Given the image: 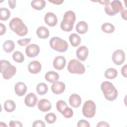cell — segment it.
I'll return each mask as SVG.
<instances>
[{"label": "cell", "mask_w": 127, "mask_h": 127, "mask_svg": "<svg viewBox=\"0 0 127 127\" xmlns=\"http://www.w3.org/2000/svg\"><path fill=\"white\" fill-rule=\"evenodd\" d=\"M3 49L6 53L11 52L15 48L14 43L11 40H6L3 44Z\"/></svg>", "instance_id": "25"}, {"label": "cell", "mask_w": 127, "mask_h": 127, "mask_svg": "<svg viewBox=\"0 0 127 127\" xmlns=\"http://www.w3.org/2000/svg\"><path fill=\"white\" fill-rule=\"evenodd\" d=\"M42 68L41 63L37 61H33L31 62L28 66V71L32 74H37L40 72Z\"/></svg>", "instance_id": "16"}, {"label": "cell", "mask_w": 127, "mask_h": 127, "mask_svg": "<svg viewBox=\"0 0 127 127\" xmlns=\"http://www.w3.org/2000/svg\"><path fill=\"white\" fill-rule=\"evenodd\" d=\"M121 15H122V18L125 20H127V10L124 9V8H123V9L122 10V11H121Z\"/></svg>", "instance_id": "43"}, {"label": "cell", "mask_w": 127, "mask_h": 127, "mask_svg": "<svg viewBox=\"0 0 127 127\" xmlns=\"http://www.w3.org/2000/svg\"><path fill=\"white\" fill-rule=\"evenodd\" d=\"M45 23L50 27L56 26L58 23V18L56 14L53 12L47 13L44 17Z\"/></svg>", "instance_id": "11"}, {"label": "cell", "mask_w": 127, "mask_h": 127, "mask_svg": "<svg viewBox=\"0 0 127 127\" xmlns=\"http://www.w3.org/2000/svg\"><path fill=\"white\" fill-rule=\"evenodd\" d=\"M66 64V60L63 56L56 57L53 61V66L57 70H62Z\"/></svg>", "instance_id": "15"}, {"label": "cell", "mask_w": 127, "mask_h": 127, "mask_svg": "<svg viewBox=\"0 0 127 127\" xmlns=\"http://www.w3.org/2000/svg\"><path fill=\"white\" fill-rule=\"evenodd\" d=\"M10 16L9 10L6 8L1 7L0 9V19L2 21L7 20Z\"/></svg>", "instance_id": "30"}, {"label": "cell", "mask_w": 127, "mask_h": 127, "mask_svg": "<svg viewBox=\"0 0 127 127\" xmlns=\"http://www.w3.org/2000/svg\"><path fill=\"white\" fill-rule=\"evenodd\" d=\"M115 26L110 23H104L101 26V30L106 33H112L115 31Z\"/></svg>", "instance_id": "29"}, {"label": "cell", "mask_w": 127, "mask_h": 127, "mask_svg": "<svg viewBox=\"0 0 127 127\" xmlns=\"http://www.w3.org/2000/svg\"><path fill=\"white\" fill-rule=\"evenodd\" d=\"M69 40L71 45L74 47H78L81 43L80 37L75 33H72L69 36Z\"/></svg>", "instance_id": "24"}, {"label": "cell", "mask_w": 127, "mask_h": 127, "mask_svg": "<svg viewBox=\"0 0 127 127\" xmlns=\"http://www.w3.org/2000/svg\"><path fill=\"white\" fill-rule=\"evenodd\" d=\"M118 75V71L117 69L114 68H109L105 71V77L107 79H113L115 78Z\"/></svg>", "instance_id": "26"}, {"label": "cell", "mask_w": 127, "mask_h": 127, "mask_svg": "<svg viewBox=\"0 0 127 127\" xmlns=\"http://www.w3.org/2000/svg\"><path fill=\"white\" fill-rule=\"evenodd\" d=\"M48 90L47 85L43 82L39 83L36 86V91L38 94L40 95H43L47 93Z\"/></svg>", "instance_id": "28"}, {"label": "cell", "mask_w": 127, "mask_h": 127, "mask_svg": "<svg viewBox=\"0 0 127 127\" xmlns=\"http://www.w3.org/2000/svg\"><path fill=\"white\" fill-rule=\"evenodd\" d=\"M51 102L46 99H42L38 103V108L42 112H48L51 110Z\"/></svg>", "instance_id": "17"}, {"label": "cell", "mask_w": 127, "mask_h": 127, "mask_svg": "<svg viewBox=\"0 0 127 127\" xmlns=\"http://www.w3.org/2000/svg\"><path fill=\"white\" fill-rule=\"evenodd\" d=\"M75 20V13L71 10L67 11L64 14L63 20L61 23V28L65 32L71 31L73 29Z\"/></svg>", "instance_id": "3"}, {"label": "cell", "mask_w": 127, "mask_h": 127, "mask_svg": "<svg viewBox=\"0 0 127 127\" xmlns=\"http://www.w3.org/2000/svg\"><path fill=\"white\" fill-rule=\"evenodd\" d=\"M125 53L120 49L115 51L112 56V59L113 63L116 65L122 64L125 61Z\"/></svg>", "instance_id": "9"}, {"label": "cell", "mask_w": 127, "mask_h": 127, "mask_svg": "<svg viewBox=\"0 0 127 127\" xmlns=\"http://www.w3.org/2000/svg\"><path fill=\"white\" fill-rule=\"evenodd\" d=\"M12 58L15 62L18 63H21L24 60V55L21 52L18 51H15L13 53L12 55Z\"/></svg>", "instance_id": "31"}, {"label": "cell", "mask_w": 127, "mask_h": 127, "mask_svg": "<svg viewBox=\"0 0 127 127\" xmlns=\"http://www.w3.org/2000/svg\"><path fill=\"white\" fill-rule=\"evenodd\" d=\"M46 1L44 0H33L31 2V6L36 10H42L46 6Z\"/></svg>", "instance_id": "23"}, {"label": "cell", "mask_w": 127, "mask_h": 127, "mask_svg": "<svg viewBox=\"0 0 127 127\" xmlns=\"http://www.w3.org/2000/svg\"><path fill=\"white\" fill-rule=\"evenodd\" d=\"M123 8L122 2L117 0L109 1L105 4V11L106 13L110 16H114L121 11Z\"/></svg>", "instance_id": "6"}, {"label": "cell", "mask_w": 127, "mask_h": 127, "mask_svg": "<svg viewBox=\"0 0 127 127\" xmlns=\"http://www.w3.org/2000/svg\"><path fill=\"white\" fill-rule=\"evenodd\" d=\"M97 127H110V125L108 124V123L104 122V121H101L100 122L98 123L97 125Z\"/></svg>", "instance_id": "40"}, {"label": "cell", "mask_w": 127, "mask_h": 127, "mask_svg": "<svg viewBox=\"0 0 127 127\" xmlns=\"http://www.w3.org/2000/svg\"><path fill=\"white\" fill-rule=\"evenodd\" d=\"M65 89V84L61 81H56L51 86L52 91L56 95L61 94L64 92Z\"/></svg>", "instance_id": "12"}, {"label": "cell", "mask_w": 127, "mask_h": 127, "mask_svg": "<svg viewBox=\"0 0 127 127\" xmlns=\"http://www.w3.org/2000/svg\"><path fill=\"white\" fill-rule=\"evenodd\" d=\"M4 109L7 112H12L16 108L15 102L11 100H8L5 101L4 103Z\"/></svg>", "instance_id": "27"}, {"label": "cell", "mask_w": 127, "mask_h": 127, "mask_svg": "<svg viewBox=\"0 0 127 127\" xmlns=\"http://www.w3.org/2000/svg\"><path fill=\"white\" fill-rule=\"evenodd\" d=\"M50 45L52 49L58 52H65L68 49L67 42L58 37H54L50 39Z\"/></svg>", "instance_id": "5"}, {"label": "cell", "mask_w": 127, "mask_h": 127, "mask_svg": "<svg viewBox=\"0 0 127 127\" xmlns=\"http://www.w3.org/2000/svg\"><path fill=\"white\" fill-rule=\"evenodd\" d=\"M37 36L41 39H47L49 36V31L47 28L44 26H40L37 29Z\"/></svg>", "instance_id": "22"}, {"label": "cell", "mask_w": 127, "mask_h": 127, "mask_svg": "<svg viewBox=\"0 0 127 127\" xmlns=\"http://www.w3.org/2000/svg\"><path fill=\"white\" fill-rule=\"evenodd\" d=\"M38 101L37 96L33 93H29L25 97L24 102L25 105L29 107H34Z\"/></svg>", "instance_id": "13"}, {"label": "cell", "mask_w": 127, "mask_h": 127, "mask_svg": "<svg viewBox=\"0 0 127 127\" xmlns=\"http://www.w3.org/2000/svg\"><path fill=\"white\" fill-rule=\"evenodd\" d=\"M45 119L47 123L49 124H52L56 122L57 120V117L54 113H49L46 114L45 117Z\"/></svg>", "instance_id": "32"}, {"label": "cell", "mask_w": 127, "mask_h": 127, "mask_svg": "<svg viewBox=\"0 0 127 127\" xmlns=\"http://www.w3.org/2000/svg\"><path fill=\"white\" fill-rule=\"evenodd\" d=\"M9 3V6L11 9H14L16 6V0H12L8 1Z\"/></svg>", "instance_id": "41"}, {"label": "cell", "mask_w": 127, "mask_h": 127, "mask_svg": "<svg viewBox=\"0 0 127 127\" xmlns=\"http://www.w3.org/2000/svg\"><path fill=\"white\" fill-rule=\"evenodd\" d=\"M50 2L53 3L55 4H57V5H59V4H61L63 2L64 0H49Z\"/></svg>", "instance_id": "44"}, {"label": "cell", "mask_w": 127, "mask_h": 127, "mask_svg": "<svg viewBox=\"0 0 127 127\" xmlns=\"http://www.w3.org/2000/svg\"><path fill=\"white\" fill-rule=\"evenodd\" d=\"M31 38H25L23 39H20L17 41L18 44L21 46H25L27 45L30 42Z\"/></svg>", "instance_id": "35"}, {"label": "cell", "mask_w": 127, "mask_h": 127, "mask_svg": "<svg viewBox=\"0 0 127 127\" xmlns=\"http://www.w3.org/2000/svg\"><path fill=\"white\" fill-rule=\"evenodd\" d=\"M96 109V106L94 102L92 100H87L84 103L82 112L84 117L91 118L95 115Z\"/></svg>", "instance_id": "8"}, {"label": "cell", "mask_w": 127, "mask_h": 127, "mask_svg": "<svg viewBox=\"0 0 127 127\" xmlns=\"http://www.w3.org/2000/svg\"><path fill=\"white\" fill-rule=\"evenodd\" d=\"M101 89L107 100L113 101L117 98L118 90L111 82L107 81L103 82L101 85Z\"/></svg>", "instance_id": "1"}, {"label": "cell", "mask_w": 127, "mask_h": 127, "mask_svg": "<svg viewBox=\"0 0 127 127\" xmlns=\"http://www.w3.org/2000/svg\"><path fill=\"white\" fill-rule=\"evenodd\" d=\"M75 28L76 32L80 34H83L87 32L88 26L85 21H81L77 23Z\"/></svg>", "instance_id": "21"}, {"label": "cell", "mask_w": 127, "mask_h": 127, "mask_svg": "<svg viewBox=\"0 0 127 127\" xmlns=\"http://www.w3.org/2000/svg\"><path fill=\"white\" fill-rule=\"evenodd\" d=\"M127 64H125L124 66L122 67L121 69V73L123 76L125 77H127Z\"/></svg>", "instance_id": "42"}, {"label": "cell", "mask_w": 127, "mask_h": 127, "mask_svg": "<svg viewBox=\"0 0 127 127\" xmlns=\"http://www.w3.org/2000/svg\"><path fill=\"white\" fill-rule=\"evenodd\" d=\"M45 78L47 81L51 83H54L58 81L59 75L54 71H49L46 73Z\"/></svg>", "instance_id": "20"}, {"label": "cell", "mask_w": 127, "mask_h": 127, "mask_svg": "<svg viewBox=\"0 0 127 127\" xmlns=\"http://www.w3.org/2000/svg\"><path fill=\"white\" fill-rule=\"evenodd\" d=\"M40 52V48L36 44H30L28 45L25 49V53L27 57L34 58L37 57Z\"/></svg>", "instance_id": "10"}, {"label": "cell", "mask_w": 127, "mask_h": 127, "mask_svg": "<svg viewBox=\"0 0 127 127\" xmlns=\"http://www.w3.org/2000/svg\"><path fill=\"white\" fill-rule=\"evenodd\" d=\"M67 70L70 73L73 74H82L85 72L84 65L75 59H72L69 62L67 65Z\"/></svg>", "instance_id": "7"}, {"label": "cell", "mask_w": 127, "mask_h": 127, "mask_svg": "<svg viewBox=\"0 0 127 127\" xmlns=\"http://www.w3.org/2000/svg\"><path fill=\"white\" fill-rule=\"evenodd\" d=\"M63 115V116L65 118H70L73 116V112L72 109H71L70 108L67 107L63 111V112L62 113Z\"/></svg>", "instance_id": "34"}, {"label": "cell", "mask_w": 127, "mask_h": 127, "mask_svg": "<svg viewBox=\"0 0 127 127\" xmlns=\"http://www.w3.org/2000/svg\"><path fill=\"white\" fill-rule=\"evenodd\" d=\"M77 126L78 127H89L90 124L85 120H81L78 122Z\"/></svg>", "instance_id": "36"}, {"label": "cell", "mask_w": 127, "mask_h": 127, "mask_svg": "<svg viewBox=\"0 0 127 127\" xmlns=\"http://www.w3.org/2000/svg\"><path fill=\"white\" fill-rule=\"evenodd\" d=\"M10 29L20 36H24L28 33V28L23 21L18 17L12 18L9 23Z\"/></svg>", "instance_id": "2"}, {"label": "cell", "mask_w": 127, "mask_h": 127, "mask_svg": "<svg viewBox=\"0 0 127 127\" xmlns=\"http://www.w3.org/2000/svg\"><path fill=\"white\" fill-rule=\"evenodd\" d=\"M15 93L18 96H23L27 92V86L22 82H18L14 86Z\"/></svg>", "instance_id": "18"}, {"label": "cell", "mask_w": 127, "mask_h": 127, "mask_svg": "<svg viewBox=\"0 0 127 127\" xmlns=\"http://www.w3.org/2000/svg\"><path fill=\"white\" fill-rule=\"evenodd\" d=\"M68 107L66 102L63 100H59L56 103V108L57 110L62 113L64 110Z\"/></svg>", "instance_id": "33"}, {"label": "cell", "mask_w": 127, "mask_h": 127, "mask_svg": "<svg viewBox=\"0 0 127 127\" xmlns=\"http://www.w3.org/2000/svg\"><path fill=\"white\" fill-rule=\"evenodd\" d=\"M76 55L78 59L81 61H84L88 55V49L85 46L79 47L76 50Z\"/></svg>", "instance_id": "14"}, {"label": "cell", "mask_w": 127, "mask_h": 127, "mask_svg": "<svg viewBox=\"0 0 127 127\" xmlns=\"http://www.w3.org/2000/svg\"><path fill=\"white\" fill-rule=\"evenodd\" d=\"M32 127H46V125L43 121L41 120H37L33 122L32 124Z\"/></svg>", "instance_id": "38"}, {"label": "cell", "mask_w": 127, "mask_h": 127, "mask_svg": "<svg viewBox=\"0 0 127 127\" xmlns=\"http://www.w3.org/2000/svg\"><path fill=\"white\" fill-rule=\"evenodd\" d=\"M0 72L4 79H9L16 72L15 66L11 65L9 62L6 60H0Z\"/></svg>", "instance_id": "4"}, {"label": "cell", "mask_w": 127, "mask_h": 127, "mask_svg": "<svg viewBox=\"0 0 127 127\" xmlns=\"http://www.w3.org/2000/svg\"><path fill=\"white\" fill-rule=\"evenodd\" d=\"M69 103L73 108L79 107L81 104V99L80 96L77 94H71L69 98Z\"/></svg>", "instance_id": "19"}, {"label": "cell", "mask_w": 127, "mask_h": 127, "mask_svg": "<svg viewBox=\"0 0 127 127\" xmlns=\"http://www.w3.org/2000/svg\"><path fill=\"white\" fill-rule=\"evenodd\" d=\"M10 127H22L23 126L22 123L18 121H11L9 124Z\"/></svg>", "instance_id": "37"}, {"label": "cell", "mask_w": 127, "mask_h": 127, "mask_svg": "<svg viewBox=\"0 0 127 127\" xmlns=\"http://www.w3.org/2000/svg\"><path fill=\"white\" fill-rule=\"evenodd\" d=\"M6 32V27L2 23H0V35H2Z\"/></svg>", "instance_id": "39"}]
</instances>
